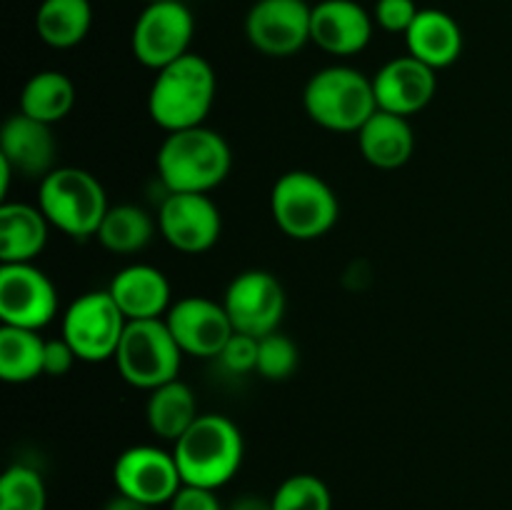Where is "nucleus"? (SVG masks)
Returning a JSON list of instances; mask_svg holds the SVG:
<instances>
[{"instance_id":"24","label":"nucleus","mask_w":512,"mask_h":510,"mask_svg":"<svg viewBox=\"0 0 512 510\" xmlns=\"http://www.w3.org/2000/svg\"><path fill=\"white\" fill-rule=\"evenodd\" d=\"M145 418H148L150 430L158 438L175 443L200 418L193 388L180 378H175L170 383L160 385V388L150 390Z\"/></svg>"},{"instance_id":"18","label":"nucleus","mask_w":512,"mask_h":510,"mask_svg":"<svg viewBox=\"0 0 512 510\" xmlns=\"http://www.w3.org/2000/svg\"><path fill=\"white\" fill-rule=\"evenodd\" d=\"M53 130L48 123L18 113L10 115L0 130V158L25 178H45L55 165Z\"/></svg>"},{"instance_id":"26","label":"nucleus","mask_w":512,"mask_h":510,"mask_svg":"<svg viewBox=\"0 0 512 510\" xmlns=\"http://www.w3.org/2000/svg\"><path fill=\"white\" fill-rule=\"evenodd\" d=\"M75 85L60 70H40L25 83L20 93V113L40 120V123H58L73 110Z\"/></svg>"},{"instance_id":"3","label":"nucleus","mask_w":512,"mask_h":510,"mask_svg":"<svg viewBox=\"0 0 512 510\" xmlns=\"http://www.w3.org/2000/svg\"><path fill=\"white\" fill-rule=\"evenodd\" d=\"M230 165L228 140L205 125L168 133L155 158L158 178L168 193H210L228 178Z\"/></svg>"},{"instance_id":"10","label":"nucleus","mask_w":512,"mask_h":510,"mask_svg":"<svg viewBox=\"0 0 512 510\" xmlns=\"http://www.w3.org/2000/svg\"><path fill=\"white\" fill-rule=\"evenodd\" d=\"M235 333L265 338L280 330L285 315V288L268 270H243L230 280L223 295Z\"/></svg>"},{"instance_id":"11","label":"nucleus","mask_w":512,"mask_h":510,"mask_svg":"<svg viewBox=\"0 0 512 510\" xmlns=\"http://www.w3.org/2000/svg\"><path fill=\"white\" fill-rule=\"evenodd\" d=\"M113 483L120 495L138 503L168 505L183 488L175 455L158 445H133L113 465Z\"/></svg>"},{"instance_id":"19","label":"nucleus","mask_w":512,"mask_h":510,"mask_svg":"<svg viewBox=\"0 0 512 510\" xmlns=\"http://www.w3.org/2000/svg\"><path fill=\"white\" fill-rule=\"evenodd\" d=\"M108 293L128 320L165 318L170 310V283L155 265H125L113 275Z\"/></svg>"},{"instance_id":"6","label":"nucleus","mask_w":512,"mask_h":510,"mask_svg":"<svg viewBox=\"0 0 512 510\" xmlns=\"http://www.w3.org/2000/svg\"><path fill=\"white\" fill-rule=\"evenodd\" d=\"M270 215L293 240H318L335 228L340 203L335 190L310 170H290L270 190Z\"/></svg>"},{"instance_id":"29","label":"nucleus","mask_w":512,"mask_h":510,"mask_svg":"<svg viewBox=\"0 0 512 510\" xmlns=\"http://www.w3.org/2000/svg\"><path fill=\"white\" fill-rule=\"evenodd\" d=\"M273 510H333L330 488L310 473H295L275 488Z\"/></svg>"},{"instance_id":"20","label":"nucleus","mask_w":512,"mask_h":510,"mask_svg":"<svg viewBox=\"0 0 512 510\" xmlns=\"http://www.w3.org/2000/svg\"><path fill=\"white\" fill-rule=\"evenodd\" d=\"M408 55L433 70L450 68L463 53V28L440 8H420L418 18L405 33Z\"/></svg>"},{"instance_id":"7","label":"nucleus","mask_w":512,"mask_h":510,"mask_svg":"<svg viewBox=\"0 0 512 510\" xmlns=\"http://www.w3.org/2000/svg\"><path fill=\"white\" fill-rule=\"evenodd\" d=\"M113 360L125 383L150 393L178 378L183 350L175 343L165 318L128 320Z\"/></svg>"},{"instance_id":"12","label":"nucleus","mask_w":512,"mask_h":510,"mask_svg":"<svg viewBox=\"0 0 512 510\" xmlns=\"http://www.w3.org/2000/svg\"><path fill=\"white\" fill-rule=\"evenodd\" d=\"M310 18L308 0H255L245 15V35L258 53L290 58L310 43Z\"/></svg>"},{"instance_id":"14","label":"nucleus","mask_w":512,"mask_h":510,"mask_svg":"<svg viewBox=\"0 0 512 510\" xmlns=\"http://www.w3.org/2000/svg\"><path fill=\"white\" fill-rule=\"evenodd\" d=\"M165 323L183 355L193 358H218L220 350L235 335L225 305L203 295H188L170 305Z\"/></svg>"},{"instance_id":"34","label":"nucleus","mask_w":512,"mask_h":510,"mask_svg":"<svg viewBox=\"0 0 512 510\" xmlns=\"http://www.w3.org/2000/svg\"><path fill=\"white\" fill-rule=\"evenodd\" d=\"M75 360H78V355H75V350L70 348V343L63 335L53 340H45V375H50V378H63L65 373H70Z\"/></svg>"},{"instance_id":"13","label":"nucleus","mask_w":512,"mask_h":510,"mask_svg":"<svg viewBox=\"0 0 512 510\" xmlns=\"http://www.w3.org/2000/svg\"><path fill=\"white\" fill-rule=\"evenodd\" d=\"M58 315V290L33 263L0 265V320L13 328L40 330Z\"/></svg>"},{"instance_id":"4","label":"nucleus","mask_w":512,"mask_h":510,"mask_svg":"<svg viewBox=\"0 0 512 510\" xmlns=\"http://www.w3.org/2000/svg\"><path fill=\"white\" fill-rule=\"evenodd\" d=\"M303 108L315 125L333 133H358L378 110L373 78L350 65H330L310 75Z\"/></svg>"},{"instance_id":"9","label":"nucleus","mask_w":512,"mask_h":510,"mask_svg":"<svg viewBox=\"0 0 512 510\" xmlns=\"http://www.w3.org/2000/svg\"><path fill=\"white\" fill-rule=\"evenodd\" d=\"M128 318L108 290H90L78 295L63 313V338L78 360L103 363L115 358Z\"/></svg>"},{"instance_id":"17","label":"nucleus","mask_w":512,"mask_h":510,"mask_svg":"<svg viewBox=\"0 0 512 510\" xmlns=\"http://www.w3.org/2000/svg\"><path fill=\"white\" fill-rule=\"evenodd\" d=\"M435 73L438 70L428 68L413 55H400V58L388 60L373 75L378 110L403 115V118L420 113L435 98V90H438V75Z\"/></svg>"},{"instance_id":"22","label":"nucleus","mask_w":512,"mask_h":510,"mask_svg":"<svg viewBox=\"0 0 512 510\" xmlns=\"http://www.w3.org/2000/svg\"><path fill=\"white\" fill-rule=\"evenodd\" d=\"M363 158L380 170L403 168L415 150V133L408 118L385 110H375L373 118L358 130Z\"/></svg>"},{"instance_id":"8","label":"nucleus","mask_w":512,"mask_h":510,"mask_svg":"<svg viewBox=\"0 0 512 510\" xmlns=\"http://www.w3.org/2000/svg\"><path fill=\"white\" fill-rule=\"evenodd\" d=\"M195 35L193 10L183 0L145 3L130 30V50L135 60L150 70H163L190 53Z\"/></svg>"},{"instance_id":"37","label":"nucleus","mask_w":512,"mask_h":510,"mask_svg":"<svg viewBox=\"0 0 512 510\" xmlns=\"http://www.w3.org/2000/svg\"><path fill=\"white\" fill-rule=\"evenodd\" d=\"M143 3H160V0H143Z\"/></svg>"},{"instance_id":"5","label":"nucleus","mask_w":512,"mask_h":510,"mask_svg":"<svg viewBox=\"0 0 512 510\" xmlns=\"http://www.w3.org/2000/svg\"><path fill=\"white\" fill-rule=\"evenodd\" d=\"M38 208L53 228L75 240L95 238L110 210L100 180L83 168H55L40 180Z\"/></svg>"},{"instance_id":"32","label":"nucleus","mask_w":512,"mask_h":510,"mask_svg":"<svg viewBox=\"0 0 512 510\" xmlns=\"http://www.w3.org/2000/svg\"><path fill=\"white\" fill-rule=\"evenodd\" d=\"M418 13L420 8L415 0H378L373 8V20L385 33L405 35L418 18Z\"/></svg>"},{"instance_id":"28","label":"nucleus","mask_w":512,"mask_h":510,"mask_svg":"<svg viewBox=\"0 0 512 510\" xmlns=\"http://www.w3.org/2000/svg\"><path fill=\"white\" fill-rule=\"evenodd\" d=\"M48 488L30 465H10L0 478V510H45Z\"/></svg>"},{"instance_id":"23","label":"nucleus","mask_w":512,"mask_h":510,"mask_svg":"<svg viewBox=\"0 0 512 510\" xmlns=\"http://www.w3.org/2000/svg\"><path fill=\"white\" fill-rule=\"evenodd\" d=\"M93 25L90 0H43L35 10V33L45 45L68 50L83 43Z\"/></svg>"},{"instance_id":"16","label":"nucleus","mask_w":512,"mask_h":510,"mask_svg":"<svg viewBox=\"0 0 512 510\" xmlns=\"http://www.w3.org/2000/svg\"><path fill=\"white\" fill-rule=\"evenodd\" d=\"M375 20L358 0H320L313 5L310 43L338 58L358 55L373 40Z\"/></svg>"},{"instance_id":"31","label":"nucleus","mask_w":512,"mask_h":510,"mask_svg":"<svg viewBox=\"0 0 512 510\" xmlns=\"http://www.w3.org/2000/svg\"><path fill=\"white\" fill-rule=\"evenodd\" d=\"M258 338L253 335L235 333L228 340L223 350L218 355V363L223 365V370L233 375H248L253 370H258Z\"/></svg>"},{"instance_id":"27","label":"nucleus","mask_w":512,"mask_h":510,"mask_svg":"<svg viewBox=\"0 0 512 510\" xmlns=\"http://www.w3.org/2000/svg\"><path fill=\"white\" fill-rule=\"evenodd\" d=\"M155 235V223L150 218L148 210L140 205L123 203V205H110L105 213L103 223L98 230V243L105 250L118 255L138 253V250L148 248V243Z\"/></svg>"},{"instance_id":"35","label":"nucleus","mask_w":512,"mask_h":510,"mask_svg":"<svg viewBox=\"0 0 512 510\" xmlns=\"http://www.w3.org/2000/svg\"><path fill=\"white\" fill-rule=\"evenodd\" d=\"M228 510H273V503H270V498H260V495L248 493L235 498Z\"/></svg>"},{"instance_id":"1","label":"nucleus","mask_w":512,"mask_h":510,"mask_svg":"<svg viewBox=\"0 0 512 510\" xmlns=\"http://www.w3.org/2000/svg\"><path fill=\"white\" fill-rule=\"evenodd\" d=\"M218 78L203 55L188 53L158 70L148 93V115L165 133L198 128L215 103Z\"/></svg>"},{"instance_id":"36","label":"nucleus","mask_w":512,"mask_h":510,"mask_svg":"<svg viewBox=\"0 0 512 510\" xmlns=\"http://www.w3.org/2000/svg\"><path fill=\"white\" fill-rule=\"evenodd\" d=\"M103 510H153V508H150V505L138 503V500L125 498V495L118 493L113 500H108V503H105Z\"/></svg>"},{"instance_id":"21","label":"nucleus","mask_w":512,"mask_h":510,"mask_svg":"<svg viewBox=\"0 0 512 510\" xmlns=\"http://www.w3.org/2000/svg\"><path fill=\"white\" fill-rule=\"evenodd\" d=\"M53 225L38 205H0V260L3 263H33L48 245Z\"/></svg>"},{"instance_id":"15","label":"nucleus","mask_w":512,"mask_h":510,"mask_svg":"<svg viewBox=\"0 0 512 510\" xmlns=\"http://www.w3.org/2000/svg\"><path fill=\"white\" fill-rule=\"evenodd\" d=\"M158 225L163 238L188 255L210 250L223 233V218L208 193H168L160 203Z\"/></svg>"},{"instance_id":"2","label":"nucleus","mask_w":512,"mask_h":510,"mask_svg":"<svg viewBox=\"0 0 512 510\" xmlns=\"http://www.w3.org/2000/svg\"><path fill=\"white\" fill-rule=\"evenodd\" d=\"M173 455L185 485L218 490L238 475L245 458V440L230 418L200 413L173 443Z\"/></svg>"},{"instance_id":"25","label":"nucleus","mask_w":512,"mask_h":510,"mask_svg":"<svg viewBox=\"0 0 512 510\" xmlns=\"http://www.w3.org/2000/svg\"><path fill=\"white\" fill-rule=\"evenodd\" d=\"M45 375V338L38 330L0 328V378L5 383L23 385Z\"/></svg>"},{"instance_id":"33","label":"nucleus","mask_w":512,"mask_h":510,"mask_svg":"<svg viewBox=\"0 0 512 510\" xmlns=\"http://www.w3.org/2000/svg\"><path fill=\"white\" fill-rule=\"evenodd\" d=\"M168 510H225L220 503L218 493L210 488H198V485H185L175 493L168 503Z\"/></svg>"},{"instance_id":"30","label":"nucleus","mask_w":512,"mask_h":510,"mask_svg":"<svg viewBox=\"0 0 512 510\" xmlns=\"http://www.w3.org/2000/svg\"><path fill=\"white\" fill-rule=\"evenodd\" d=\"M300 363V353H298V345L283 335L280 330L275 333L265 335L260 338L258 343V370L255 373L263 375L265 380H288L290 375L298 370Z\"/></svg>"}]
</instances>
